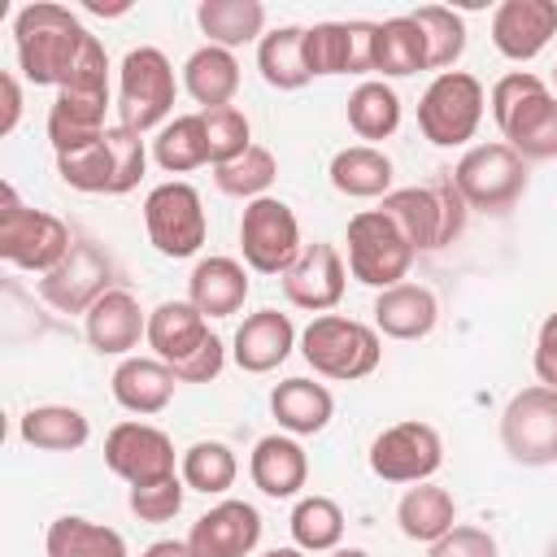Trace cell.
<instances>
[{"mask_svg":"<svg viewBox=\"0 0 557 557\" xmlns=\"http://www.w3.org/2000/svg\"><path fill=\"white\" fill-rule=\"evenodd\" d=\"M57 174L65 187L74 191H87V196H109L113 191V152L104 139L87 144V148H74V152H61L57 157Z\"/></svg>","mask_w":557,"mask_h":557,"instance_id":"7bdbcfd3","label":"cell"},{"mask_svg":"<svg viewBox=\"0 0 557 557\" xmlns=\"http://www.w3.org/2000/svg\"><path fill=\"white\" fill-rule=\"evenodd\" d=\"M178 474H183L187 492H200V496H226V492L235 487L239 461H235V453H231L222 440H196V444L178 457Z\"/></svg>","mask_w":557,"mask_h":557,"instance_id":"f35d334b","label":"cell"},{"mask_svg":"<svg viewBox=\"0 0 557 557\" xmlns=\"http://www.w3.org/2000/svg\"><path fill=\"white\" fill-rule=\"evenodd\" d=\"M426 39V70H457L461 52H466V17L444 9V4H418L409 13Z\"/></svg>","mask_w":557,"mask_h":557,"instance_id":"60d3db41","label":"cell"},{"mask_svg":"<svg viewBox=\"0 0 557 557\" xmlns=\"http://www.w3.org/2000/svg\"><path fill=\"white\" fill-rule=\"evenodd\" d=\"M187 300L213 322V318H231L244 309L248 300V265L235 257H200L187 274Z\"/></svg>","mask_w":557,"mask_h":557,"instance_id":"603a6c76","label":"cell"},{"mask_svg":"<svg viewBox=\"0 0 557 557\" xmlns=\"http://www.w3.org/2000/svg\"><path fill=\"white\" fill-rule=\"evenodd\" d=\"M331 187L352 200H383L392 191V157L374 144H348L331 157Z\"/></svg>","mask_w":557,"mask_h":557,"instance_id":"f1b7e54d","label":"cell"},{"mask_svg":"<svg viewBox=\"0 0 557 557\" xmlns=\"http://www.w3.org/2000/svg\"><path fill=\"white\" fill-rule=\"evenodd\" d=\"M548 557H557V544H553V548H548Z\"/></svg>","mask_w":557,"mask_h":557,"instance_id":"9f6ffc18","label":"cell"},{"mask_svg":"<svg viewBox=\"0 0 557 557\" xmlns=\"http://www.w3.org/2000/svg\"><path fill=\"white\" fill-rule=\"evenodd\" d=\"M535 379L544 387H557V313H548L540 322V335H535Z\"/></svg>","mask_w":557,"mask_h":557,"instance_id":"681fc988","label":"cell"},{"mask_svg":"<svg viewBox=\"0 0 557 557\" xmlns=\"http://www.w3.org/2000/svg\"><path fill=\"white\" fill-rule=\"evenodd\" d=\"M292 544L305 553H335L344 540V509L331 496H300L287 518Z\"/></svg>","mask_w":557,"mask_h":557,"instance_id":"ab89813d","label":"cell"},{"mask_svg":"<svg viewBox=\"0 0 557 557\" xmlns=\"http://www.w3.org/2000/svg\"><path fill=\"white\" fill-rule=\"evenodd\" d=\"M396 527H400L405 540H418V544L431 548L435 540H444L457 527V500H453V492L440 487V483H431V479L405 487V496L396 500Z\"/></svg>","mask_w":557,"mask_h":557,"instance_id":"83f0119b","label":"cell"},{"mask_svg":"<svg viewBox=\"0 0 557 557\" xmlns=\"http://www.w3.org/2000/svg\"><path fill=\"white\" fill-rule=\"evenodd\" d=\"M370 70L383 78H409L426 70V39L409 13L374 22V48H370Z\"/></svg>","mask_w":557,"mask_h":557,"instance_id":"1f68e13d","label":"cell"},{"mask_svg":"<svg viewBox=\"0 0 557 557\" xmlns=\"http://www.w3.org/2000/svg\"><path fill=\"white\" fill-rule=\"evenodd\" d=\"M17 435L39 453H74L91 440V422L74 405H35L17 418Z\"/></svg>","mask_w":557,"mask_h":557,"instance_id":"d6a6232c","label":"cell"},{"mask_svg":"<svg viewBox=\"0 0 557 557\" xmlns=\"http://www.w3.org/2000/svg\"><path fill=\"white\" fill-rule=\"evenodd\" d=\"M87 39H91V30L65 4L35 0V4L17 9V17H13L17 70L35 87H57L61 91L65 78L74 74V65H78Z\"/></svg>","mask_w":557,"mask_h":557,"instance_id":"6da1fadb","label":"cell"},{"mask_svg":"<svg viewBox=\"0 0 557 557\" xmlns=\"http://www.w3.org/2000/svg\"><path fill=\"white\" fill-rule=\"evenodd\" d=\"M70 248H74L70 226L57 213L22 205L13 183L0 187V257L9 265L44 278V274H52L70 257Z\"/></svg>","mask_w":557,"mask_h":557,"instance_id":"277c9868","label":"cell"},{"mask_svg":"<svg viewBox=\"0 0 557 557\" xmlns=\"http://www.w3.org/2000/svg\"><path fill=\"white\" fill-rule=\"evenodd\" d=\"M344 283H348V265L339 257L335 244H305L300 257L292 261V270L283 274V296L296 309L309 313H331L344 300Z\"/></svg>","mask_w":557,"mask_h":557,"instance_id":"2e32d148","label":"cell"},{"mask_svg":"<svg viewBox=\"0 0 557 557\" xmlns=\"http://www.w3.org/2000/svg\"><path fill=\"white\" fill-rule=\"evenodd\" d=\"M174 370L161 361V357H122L109 387H113V400L135 413V418H152L161 413L170 400H174Z\"/></svg>","mask_w":557,"mask_h":557,"instance_id":"484cf974","label":"cell"},{"mask_svg":"<svg viewBox=\"0 0 557 557\" xmlns=\"http://www.w3.org/2000/svg\"><path fill=\"white\" fill-rule=\"evenodd\" d=\"M257 70L274 91H300L313 78L305 61V26L265 30L257 44Z\"/></svg>","mask_w":557,"mask_h":557,"instance_id":"d590c367","label":"cell"},{"mask_svg":"<svg viewBox=\"0 0 557 557\" xmlns=\"http://www.w3.org/2000/svg\"><path fill=\"white\" fill-rule=\"evenodd\" d=\"M209 318L191 305V300H161L148 313V348L152 357H161L170 370L183 366L187 357H196L209 344Z\"/></svg>","mask_w":557,"mask_h":557,"instance_id":"cb8c5ba5","label":"cell"},{"mask_svg":"<svg viewBox=\"0 0 557 557\" xmlns=\"http://www.w3.org/2000/svg\"><path fill=\"white\" fill-rule=\"evenodd\" d=\"M553 96H557V65H553Z\"/></svg>","mask_w":557,"mask_h":557,"instance_id":"11a10c76","label":"cell"},{"mask_svg":"<svg viewBox=\"0 0 557 557\" xmlns=\"http://www.w3.org/2000/svg\"><path fill=\"white\" fill-rule=\"evenodd\" d=\"M196 26L213 48H244V44H261L265 35V4L261 0H200L196 4Z\"/></svg>","mask_w":557,"mask_h":557,"instance_id":"4dcf8cb0","label":"cell"},{"mask_svg":"<svg viewBox=\"0 0 557 557\" xmlns=\"http://www.w3.org/2000/svg\"><path fill=\"white\" fill-rule=\"evenodd\" d=\"M278 178V157L261 144H252L244 157L226 161V165H213V183L222 196H235V200H261L270 196V183Z\"/></svg>","mask_w":557,"mask_h":557,"instance_id":"b9f144b4","label":"cell"},{"mask_svg":"<svg viewBox=\"0 0 557 557\" xmlns=\"http://www.w3.org/2000/svg\"><path fill=\"white\" fill-rule=\"evenodd\" d=\"M348 126L357 131V139H387L400 126V96L392 83L383 78H366L352 87L348 96Z\"/></svg>","mask_w":557,"mask_h":557,"instance_id":"74e56055","label":"cell"},{"mask_svg":"<svg viewBox=\"0 0 557 557\" xmlns=\"http://www.w3.org/2000/svg\"><path fill=\"white\" fill-rule=\"evenodd\" d=\"M379 209L396 222V231L409 239L413 252H435L453 244L466 226V200L453 187V178L426 183V187H392Z\"/></svg>","mask_w":557,"mask_h":557,"instance_id":"5b68a950","label":"cell"},{"mask_svg":"<svg viewBox=\"0 0 557 557\" xmlns=\"http://www.w3.org/2000/svg\"><path fill=\"white\" fill-rule=\"evenodd\" d=\"M104 466H109L117 479H126L131 487L178 474V470H174V466H178L174 440H170L161 426L144 422V418H126V422H117V426L104 435Z\"/></svg>","mask_w":557,"mask_h":557,"instance_id":"5bb4252c","label":"cell"},{"mask_svg":"<svg viewBox=\"0 0 557 557\" xmlns=\"http://www.w3.org/2000/svg\"><path fill=\"white\" fill-rule=\"evenodd\" d=\"M300 222L292 213L287 200L278 196H261V200H248L244 213H239V252H244V265L257 270V274H287L292 261L300 257Z\"/></svg>","mask_w":557,"mask_h":557,"instance_id":"8fae6325","label":"cell"},{"mask_svg":"<svg viewBox=\"0 0 557 557\" xmlns=\"http://www.w3.org/2000/svg\"><path fill=\"white\" fill-rule=\"evenodd\" d=\"M104 144H109V152H113V191H109V196L135 191L139 178H144V170H148V157H152L148 139H144L139 131L113 122V126L104 131Z\"/></svg>","mask_w":557,"mask_h":557,"instance_id":"f6af8a7d","label":"cell"},{"mask_svg":"<svg viewBox=\"0 0 557 557\" xmlns=\"http://www.w3.org/2000/svg\"><path fill=\"white\" fill-rule=\"evenodd\" d=\"M248 474H252V487L270 500H292L300 496V487L309 483V457H305V444L287 431H274V435H261L252 444V457H248Z\"/></svg>","mask_w":557,"mask_h":557,"instance_id":"7402d4cb","label":"cell"},{"mask_svg":"<svg viewBox=\"0 0 557 557\" xmlns=\"http://www.w3.org/2000/svg\"><path fill=\"white\" fill-rule=\"evenodd\" d=\"M83 335L100 357H135L139 339H148V313L126 287H113L83 313Z\"/></svg>","mask_w":557,"mask_h":557,"instance_id":"ffe728a7","label":"cell"},{"mask_svg":"<svg viewBox=\"0 0 557 557\" xmlns=\"http://www.w3.org/2000/svg\"><path fill=\"white\" fill-rule=\"evenodd\" d=\"M205 135H209V165H226L252 148V122L244 109H209L205 113Z\"/></svg>","mask_w":557,"mask_h":557,"instance_id":"ee69618b","label":"cell"},{"mask_svg":"<svg viewBox=\"0 0 557 557\" xmlns=\"http://www.w3.org/2000/svg\"><path fill=\"white\" fill-rule=\"evenodd\" d=\"M183 91L200 104V113L226 109L235 100V91H239V61H235V52L213 48V44L196 48L183 61Z\"/></svg>","mask_w":557,"mask_h":557,"instance_id":"f546056e","label":"cell"},{"mask_svg":"<svg viewBox=\"0 0 557 557\" xmlns=\"http://www.w3.org/2000/svg\"><path fill=\"white\" fill-rule=\"evenodd\" d=\"M374 331L387 339H426L440 322V300L422 283H396L374 296Z\"/></svg>","mask_w":557,"mask_h":557,"instance_id":"d4e9b609","label":"cell"},{"mask_svg":"<svg viewBox=\"0 0 557 557\" xmlns=\"http://www.w3.org/2000/svg\"><path fill=\"white\" fill-rule=\"evenodd\" d=\"M104 292H113V261L87 239H74L70 257L39 278V296L57 313H87Z\"/></svg>","mask_w":557,"mask_h":557,"instance_id":"9a60e30c","label":"cell"},{"mask_svg":"<svg viewBox=\"0 0 557 557\" xmlns=\"http://www.w3.org/2000/svg\"><path fill=\"white\" fill-rule=\"evenodd\" d=\"M500 444L518 466H553L557 461V387H522L509 396L500 413Z\"/></svg>","mask_w":557,"mask_h":557,"instance_id":"7c38bea8","label":"cell"},{"mask_svg":"<svg viewBox=\"0 0 557 557\" xmlns=\"http://www.w3.org/2000/svg\"><path fill=\"white\" fill-rule=\"evenodd\" d=\"M300 344L296 335V322L278 309H257L248 313L239 326H235V339H231V361L244 370V374H270L278 370L292 348Z\"/></svg>","mask_w":557,"mask_h":557,"instance_id":"44dd1931","label":"cell"},{"mask_svg":"<svg viewBox=\"0 0 557 557\" xmlns=\"http://www.w3.org/2000/svg\"><path fill=\"white\" fill-rule=\"evenodd\" d=\"M152 161L165 174H191L209 165V135H205V113H178L170 117L157 139H152Z\"/></svg>","mask_w":557,"mask_h":557,"instance_id":"8d00e7d4","label":"cell"},{"mask_svg":"<svg viewBox=\"0 0 557 557\" xmlns=\"http://www.w3.org/2000/svg\"><path fill=\"white\" fill-rule=\"evenodd\" d=\"M448 178L461 191L466 209L500 213V209H509L527 191V161L505 139H492V144L466 148Z\"/></svg>","mask_w":557,"mask_h":557,"instance_id":"ba28073f","label":"cell"},{"mask_svg":"<svg viewBox=\"0 0 557 557\" xmlns=\"http://www.w3.org/2000/svg\"><path fill=\"white\" fill-rule=\"evenodd\" d=\"M440 466H444V440L431 422H418V418L383 426L370 444V470L383 483H409L413 487V483H426Z\"/></svg>","mask_w":557,"mask_h":557,"instance_id":"4fadbf2b","label":"cell"},{"mask_svg":"<svg viewBox=\"0 0 557 557\" xmlns=\"http://www.w3.org/2000/svg\"><path fill=\"white\" fill-rule=\"evenodd\" d=\"M174 96H178L174 65L161 48L139 44L122 57V65H117V126H131L139 135L161 131L174 113Z\"/></svg>","mask_w":557,"mask_h":557,"instance_id":"8992f818","label":"cell"},{"mask_svg":"<svg viewBox=\"0 0 557 557\" xmlns=\"http://www.w3.org/2000/svg\"><path fill=\"white\" fill-rule=\"evenodd\" d=\"M261 557H309V553L292 544V548H270V553H261Z\"/></svg>","mask_w":557,"mask_h":557,"instance_id":"f5cc1de1","label":"cell"},{"mask_svg":"<svg viewBox=\"0 0 557 557\" xmlns=\"http://www.w3.org/2000/svg\"><path fill=\"white\" fill-rule=\"evenodd\" d=\"M296 348L313 374L335 379V383H357V379L374 374L383 361V335L357 318H344V313H318L300 331Z\"/></svg>","mask_w":557,"mask_h":557,"instance_id":"3957f363","label":"cell"},{"mask_svg":"<svg viewBox=\"0 0 557 557\" xmlns=\"http://www.w3.org/2000/svg\"><path fill=\"white\" fill-rule=\"evenodd\" d=\"M0 91H4V113H0V135H13L17 131V117H22V83L13 70L0 74Z\"/></svg>","mask_w":557,"mask_h":557,"instance_id":"f907efd6","label":"cell"},{"mask_svg":"<svg viewBox=\"0 0 557 557\" xmlns=\"http://www.w3.org/2000/svg\"><path fill=\"white\" fill-rule=\"evenodd\" d=\"M413 257L418 252L409 248V239L396 231V222L383 209H361L348 218V274L357 283L387 292L405 283Z\"/></svg>","mask_w":557,"mask_h":557,"instance_id":"9c48e42d","label":"cell"},{"mask_svg":"<svg viewBox=\"0 0 557 557\" xmlns=\"http://www.w3.org/2000/svg\"><path fill=\"white\" fill-rule=\"evenodd\" d=\"M183 496H187L183 474H170V479H157V483H139V487H131L126 505H131V513H135L139 522H170V518H178Z\"/></svg>","mask_w":557,"mask_h":557,"instance_id":"bcb514c9","label":"cell"},{"mask_svg":"<svg viewBox=\"0 0 557 557\" xmlns=\"http://www.w3.org/2000/svg\"><path fill=\"white\" fill-rule=\"evenodd\" d=\"M104 113H109V100H91V96H70V91H57L52 109H48V139H52V152H74V148H87L96 139H104Z\"/></svg>","mask_w":557,"mask_h":557,"instance_id":"836d02e7","label":"cell"},{"mask_svg":"<svg viewBox=\"0 0 557 557\" xmlns=\"http://www.w3.org/2000/svg\"><path fill=\"white\" fill-rule=\"evenodd\" d=\"M144 231H148V244L170 257V261H183V257H196L205 235H209V218H205V200L191 183L183 178H170V183H157L144 200Z\"/></svg>","mask_w":557,"mask_h":557,"instance_id":"30bf717a","label":"cell"},{"mask_svg":"<svg viewBox=\"0 0 557 557\" xmlns=\"http://www.w3.org/2000/svg\"><path fill=\"white\" fill-rule=\"evenodd\" d=\"M270 413H274V422H278V431H287V435H318V431H326L331 426V418H335V396H331V387L326 383H318V379H283V383H274V392H270Z\"/></svg>","mask_w":557,"mask_h":557,"instance_id":"4316f807","label":"cell"},{"mask_svg":"<svg viewBox=\"0 0 557 557\" xmlns=\"http://www.w3.org/2000/svg\"><path fill=\"white\" fill-rule=\"evenodd\" d=\"M144 557H196V548L187 540H157L144 548Z\"/></svg>","mask_w":557,"mask_h":557,"instance_id":"816d5d0a","label":"cell"},{"mask_svg":"<svg viewBox=\"0 0 557 557\" xmlns=\"http://www.w3.org/2000/svg\"><path fill=\"white\" fill-rule=\"evenodd\" d=\"M487 109V91L470 70H444L426 83L418 100V131L435 148H461L474 139Z\"/></svg>","mask_w":557,"mask_h":557,"instance_id":"52a82bcc","label":"cell"},{"mask_svg":"<svg viewBox=\"0 0 557 557\" xmlns=\"http://www.w3.org/2000/svg\"><path fill=\"white\" fill-rule=\"evenodd\" d=\"M222 366H226V344L218 335H209V344L196 357H187L183 366H174V379L178 383H213L222 374Z\"/></svg>","mask_w":557,"mask_h":557,"instance_id":"c3c4849f","label":"cell"},{"mask_svg":"<svg viewBox=\"0 0 557 557\" xmlns=\"http://www.w3.org/2000/svg\"><path fill=\"white\" fill-rule=\"evenodd\" d=\"M557 35V0H500L492 13V44L505 61H535Z\"/></svg>","mask_w":557,"mask_h":557,"instance_id":"ac0fdd59","label":"cell"},{"mask_svg":"<svg viewBox=\"0 0 557 557\" xmlns=\"http://www.w3.org/2000/svg\"><path fill=\"white\" fill-rule=\"evenodd\" d=\"M187 544L196 548V557H248L261 544V513L257 505L226 496L191 522Z\"/></svg>","mask_w":557,"mask_h":557,"instance_id":"e0dca14e","label":"cell"},{"mask_svg":"<svg viewBox=\"0 0 557 557\" xmlns=\"http://www.w3.org/2000/svg\"><path fill=\"white\" fill-rule=\"evenodd\" d=\"M374 22H318L305 26L309 74H370Z\"/></svg>","mask_w":557,"mask_h":557,"instance_id":"d6986e66","label":"cell"},{"mask_svg":"<svg viewBox=\"0 0 557 557\" xmlns=\"http://www.w3.org/2000/svg\"><path fill=\"white\" fill-rule=\"evenodd\" d=\"M426 557H500V548H496L492 531L470 527V522H457L444 540H435V544H431V553H426Z\"/></svg>","mask_w":557,"mask_h":557,"instance_id":"7dc6e473","label":"cell"},{"mask_svg":"<svg viewBox=\"0 0 557 557\" xmlns=\"http://www.w3.org/2000/svg\"><path fill=\"white\" fill-rule=\"evenodd\" d=\"M326 557H370V553H366V548H344V544H339V548L326 553Z\"/></svg>","mask_w":557,"mask_h":557,"instance_id":"db71d44e","label":"cell"},{"mask_svg":"<svg viewBox=\"0 0 557 557\" xmlns=\"http://www.w3.org/2000/svg\"><path fill=\"white\" fill-rule=\"evenodd\" d=\"M492 122L500 126L505 144L522 161H548L557 157V96L553 87L531 70H509L487 91Z\"/></svg>","mask_w":557,"mask_h":557,"instance_id":"7a4b0ae2","label":"cell"},{"mask_svg":"<svg viewBox=\"0 0 557 557\" xmlns=\"http://www.w3.org/2000/svg\"><path fill=\"white\" fill-rule=\"evenodd\" d=\"M44 548H48V557H131L126 540L113 527L91 522L83 513L52 518L44 531Z\"/></svg>","mask_w":557,"mask_h":557,"instance_id":"e575fe53","label":"cell"}]
</instances>
